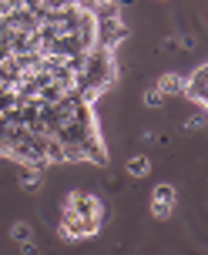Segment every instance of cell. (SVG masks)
I'll list each match as a JSON object with an SVG mask.
<instances>
[{"label": "cell", "mask_w": 208, "mask_h": 255, "mask_svg": "<svg viewBox=\"0 0 208 255\" xmlns=\"http://www.w3.org/2000/svg\"><path fill=\"white\" fill-rule=\"evenodd\" d=\"M104 222V205L98 195H88V191H71L64 198V208H61V232L67 239H88V235H98Z\"/></svg>", "instance_id": "obj_1"}, {"label": "cell", "mask_w": 208, "mask_h": 255, "mask_svg": "<svg viewBox=\"0 0 208 255\" xmlns=\"http://www.w3.org/2000/svg\"><path fill=\"white\" fill-rule=\"evenodd\" d=\"M175 205H178V188L171 181H161V185L151 188V202H148L151 218H171L175 215Z\"/></svg>", "instance_id": "obj_2"}, {"label": "cell", "mask_w": 208, "mask_h": 255, "mask_svg": "<svg viewBox=\"0 0 208 255\" xmlns=\"http://www.w3.org/2000/svg\"><path fill=\"white\" fill-rule=\"evenodd\" d=\"M158 91H161V94H165V98H171V94H185V91H188V77H182V74H161L158 77V84H155Z\"/></svg>", "instance_id": "obj_3"}, {"label": "cell", "mask_w": 208, "mask_h": 255, "mask_svg": "<svg viewBox=\"0 0 208 255\" xmlns=\"http://www.w3.org/2000/svg\"><path fill=\"white\" fill-rule=\"evenodd\" d=\"M124 171H128L131 178H148L151 175V158L148 154H131L128 161H124Z\"/></svg>", "instance_id": "obj_4"}, {"label": "cell", "mask_w": 208, "mask_h": 255, "mask_svg": "<svg viewBox=\"0 0 208 255\" xmlns=\"http://www.w3.org/2000/svg\"><path fill=\"white\" fill-rule=\"evenodd\" d=\"M10 239L17 245H27V242H34V229H30V222H24V218H17L10 225Z\"/></svg>", "instance_id": "obj_5"}, {"label": "cell", "mask_w": 208, "mask_h": 255, "mask_svg": "<svg viewBox=\"0 0 208 255\" xmlns=\"http://www.w3.org/2000/svg\"><path fill=\"white\" fill-rule=\"evenodd\" d=\"M141 101H144V108H158V104L165 101V94H161V91H158L155 84H151V88H148V91L141 94Z\"/></svg>", "instance_id": "obj_6"}, {"label": "cell", "mask_w": 208, "mask_h": 255, "mask_svg": "<svg viewBox=\"0 0 208 255\" xmlns=\"http://www.w3.org/2000/svg\"><path fill=\"white\" fill-rule=\"evenodd\" d=\"M205 128H208V118H205V115L185 118V131H205Z\"/></svg>", "instance_id": "obj_7"}, {"label": "cell", "mask_w": 208, "mask_h": 255, "mask_svg": "<svg viewBox=\"0 0 208 255\" xmlns=\"http://www.w3.org/2000/svg\"><path fill=\"white\" fill-rule=\"evenodd\" d=\"M40 181V171L37 168H30V171H20V185H37Z\"/></svg>", "instance_id": "obj_8"}, {"label": "cell", "mask_w": 208, "mask_h": 255, "mask_svg": "<svg viewBox=\"0 0 208 255\" xmlns=\"http://www.w3.org/2000/svg\"><path fill=\"white\" fill-rule=\"evenodd\" d=\"M178 44H182V47H188V51H192V47H195V37H192V34H182V37H178Z\"/></svg>", "instance_id": "obj_9"}]
</instances>
